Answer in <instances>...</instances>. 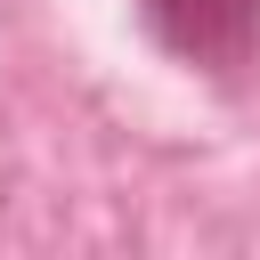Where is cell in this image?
I'll return each mask as SVG.
<instances>
[{"mask_svg": "<svg viewBox=\"0 0 260 260\" xmlns=\"http://www.w3.org/2000/svg\"><path fill=\"white\" fill-rule=\"evenodd\" d=\"M146 32L203 81L244 89L260 73V0H138Z\"/></svg>", "mask_w": 260, "mask_h": 260, "instance_id": "1", "label": "cell"}]
</instances>
